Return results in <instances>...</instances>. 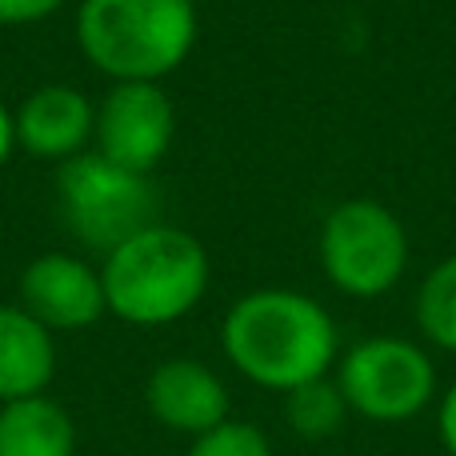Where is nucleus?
Wrapping results in <instances>:
<instances>
[{"mask_svg": "<svg viewBox=\"0 0 456 456\" xmlns=\"http://www.w3.org/2000/svg\"><path fill=\"white\" fill-rule=\"evenodd\" d=\"M221 348L240 377L252 385L292 393L297 385L321 380L337 361V321L321 300L292 289L244 292L221 324Z\"/></svg>", "mask_w": 456, "mask_h": 456, "instance_id": "obj_1", "label": "nucleus"}, {"mask_svg": "<svg viewBox=\"0 0 456 456\" xmlns=\"http://www.w3.org/2000/svg\"><path fill=\"white\" fill-rule=\"evenodd\" d=\"M208 252L192 232L165 221L120 240L104 252L101 284L112 316L136 329H160L205 300L208 292Z\"/></svg>", "mask_w": 456, "mask_h": 456, "instance_id": "obj_2", "label": "nucleus"}, {"mask_svg": "<svg viewBox=\"0 0 456 456\" xmlns=\"http://www.w3.org/2000/svg\"><path fill=\"white\" fill-rule=\"evenodd\" d=\"M77 45L112 85H160L197 45V0H80Z\"/></svg>", "mask_w": 456, "mask_h": 456, "instance_id": "obj_3", "label": "nucleus"}, {"mask_svg": "<svg viewBox=\"0 0 456 456\" xmlns=\"http://www.w3.org/2000/svg\"><path fill=\"white\" fill-rule=\"evenodd\" d=\"M56 208L85 248L112 252L120 240L157 221L149 176L101 157L96 149L56 165Z\"/></svg>", "mask_w": 456, "mask_h": 456, "instance_id": "obj_4", "label": "nucleus"}, {"mask_svg": "<svg viewBox=\"0 0 456 456\" xmlns=\"http://www.w3.org/2000/svg\"><path fill=\"white\" fill-rule=\"evenodd\" d=\"M321 268L345 297H385L409 268L401 216L380 200H340L321 224Z\"/></svg>", "mask_w": 456, "mask_h": 456, "instance_id": "obj_5", "label": "nucleus"}, {"mask_svg": "<svg viewBox=\"0 0 456 456\" xmlns=\"http://www.w3.org/2000/svg\"><path fill=\"white\" fill-rule=\"evenodd\" d=\"M340 393L348 409L380 425L409 420L436 396V369L404 337H364L340 356Z\"/></svg>", "mask_w": 456, "mask_h": 456, "instance_id": "obj_6", "label": "nucleus"}, {"mask_svg": "<svg viewBox=\"0 0 456 456\" xmlns=\"http://www.w3.org/2000/svg\"><path fill=\"white\" fill-rule=\"evenodd\" d=\"M176 136V104L152 80H120L96 104L93 149L149 176L168 157Z\"/></svg>", "mask_w": 456, "mask_h": 456, "instance_id": "obj_7", "label": "nucleus"}, {"mask_svg": "<svg viewBox=\"0 0 456 456\" xmlns=\"http://www.w3.org/2000/svg\"><path fill=\"white\" fill-rule=\"evenodd\" d=\"M20 308L32 313L48 332H77L96 324L104 305V284L88 260L69 252H45L20 273Z\"/></svg>", "mask_w": 456, "mask_h": 456, "instance_id": "obj_8", "label": "nucleus"}, {"mask_svg": "<svg viewBox=\"0 0 456 456\" xmlns=\"http://www.w3.org/2000/svg\"><path fill=\"white\" fill-rule=\"evenodd\" d=\"M16 149L37 160H64L93 149L96 133V104L72 85H40L12 109Z\"/></svg>", "mask_w": 456, "mask_h": 456, "instance_id": "obj_9", "label": "nucleus"}, {"mask_svg": "<svg viewBox=\"0 0 456 456\" xmlns=\"http://www.w3.org/2000/svg\"><path fill=\"white\" fill-rule=\"evenodd\" d=\"M144 404L157 425L192 436V441L228 420L224 380L192 356H173V361L157 364L144 385Z\"/></svg>", "mask_w": 456, "mask_h": 456, "instance_id": "obj_10", "label": "nucleus"}, {"mask_svg": "<svg viewBox=\"0 0 456 456\" xmlns=\"http://www.w3.org/2000/svg\"><path fill=\"white\" fill-rule=\"evenodd\" d=\"M56 372L53 332L20 305H0V404L40 396Z\"/></svg>", "mask_w": 456, "mask_h": 456, "instance_id": "obj_11", "label": "nucleus"}, {"mask_svg": "<svg viewBox=\"0 0 456 456\" xmlns=\"http://www.w3.org/2000/svg\"><path fill=\"white\" fill-rule=\"evenodd\" d=\"M77 428L56 401L24 396L0 404V456H72Z\"/></svg>", "mask_w": 456, "mask_h": 456, "instance_id": "obj_12", "label": "nucleus"}, {"mask_svg": "<svg viewBox=\"0 0 456 456\" xmlns=\"http://www.w3.org/2000/svg\"><path fill=\"white\" fill-rule=\"evenodd\" d=\"M348 412L353 409H348L345 393L329 377L308 380V385H297L292 393H284V420L305 441H329V436H337L345 428Z\"/></svg>", "mask_w": 456, "mask_h": 456, "instance_id": "obj_13", "label": "nucleus"}, {"mask_svg": "<svg viewBox=\"0 0 456 456\" xmlns=\"http://www.w3.org/2000/svg\"><path fill=\"white\" fill-rule=\"evenodd\" d=\"M412 313H417V329L428 345L456 353V252L428 268V276L417 289Z\"/></svg>", "mask_w": 456, "mask_h": 456, "instance_id": "obj_14", "label": "nucleus"}, {"mask_svg": "<svg viewBox=\"0 0 456 456\" xmlns=\"http://www.w3.org/2000/svg\"><path fill=\"white\" fill-rule=\"evenodd\" d=\"M189 456H273V444L248 420H224L213 433L197 436Z\"/></svg>", "mask_w": 456, "mask_h": 456, "instance_id": "obj_15", "label": "nucleus"}, {"mask_svg": "<svg viewBox=\"0 0 456 456\" xmlns=\"http://www.w3.org/2000/svg\"><path fill=\"white\" fill-rule=\"evenodd\" d=\"M64 4L69 0H0V28H20V24L48 20Z\"/></svg>", "mask_w": 456, "mask_h": 456, "instance_id": "obj_16", "label": "nucleus"}, {"mask_svg": "<svg viewBox=\"0 0 456 456\" xmlns=\"http://www.w3.org/2000/svg\"><path fill=\"white\" fill-rule=\"evenodd\" d=\"M436 433H441V444L449 449V456H456V380L452 388L441 396V409H436Z\"/></svg>", "mask_w": 456, "mask_h": 456, "instance_id": "obj_17", "label": "nucleus"}, {"mask_svg": "<svg viewBox=\"0 0 456 456\" xmlns=\"http://www.w3.org/2000/svg\"><path fill=\"white\" fill-rule=\"evenodd\" d=\"M16 152V125H12V109L0 101V168L12 160Z\"/></svg>", "mask_w": 456, "mask_h": 456, "instance_id": "obj_18", "label": "nucleus"}]
</instances>
